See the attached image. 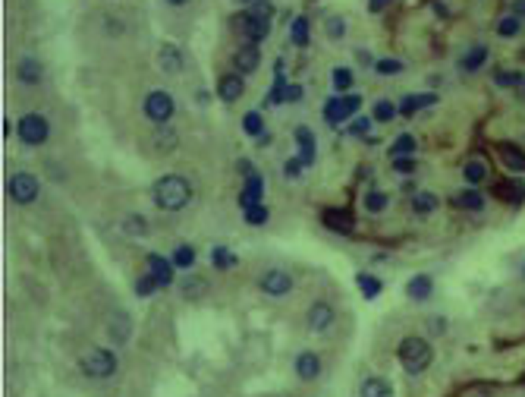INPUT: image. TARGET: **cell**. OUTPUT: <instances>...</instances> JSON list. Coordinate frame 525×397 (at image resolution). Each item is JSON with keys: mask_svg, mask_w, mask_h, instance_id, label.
I'll return each mask as SVG.
<instances>
[{"mask_svg": "<svg viewBox=\"0 0 525 397\" xmlns=\"http://www.w3.org/2000/svg\"><path fill=\"white\" fill-rule=\"evenodd\" d=\"M211 265H214L217 271H230V268H236V265H239V259H236V253H233V249L214 246V249H211Z\"/></svg>", "mask_w": 525, "mask_h": 397, "instance_id": "cell-24", "label": "cell"}, {"mask_svg": "<svg viewBox=\"0 0 525 397\" xmlns=\"http://www.w3.org/2000/svg\"><path fill=\"white\" fill-rule=\"evenodd\" d=\"M233 67H236V73H239V76L255 73V69L261 67V47H258V45H252V41H245V45L239 47L236 54H233Z\"/></svg>", "mask_w": 525, "mask_h": 397, "instance_id": "cell-10", "label": "cell"}, {"mask_svg": "<svg viewBox=\"0 0 525 397\" xmlns=\"http://www.w3.org/2000/svg\"><path fill=\"white\" fill-rule=\"evenodd\" d=\"M353 79H355V76H353V69H349V67H337V69L331 73L333 92H346L349 85H353Z\"/></svg>", "mask_w": 525, "mask_h": 397, "instance_id": "cell-34", "label": "cell"}, {"mask_svg": "<svg viewBox=\"0 0 525 397\" xmlns=\"http://www.w3.org/2000/svg\"><path fill=\"white\" fill-rule=\"evenodd\" d=\"M296 145H299V161H302L305 167L315 164V145H318V139H315V133H311L309 127H299L296 129Z\"/></svg>", "mask_w": 525, "mask_h": 397, "instance_id": "cell-17", "label": "cell"}, {"mask_svg": "<svg viewBox=\"0 0 525 397\" xmlns=\"http://www.w3.org/2000/svg\"><path fill=\"white\" fill-rule=\"evenodd\" d=\"M462 177H466L472 186H478V183H484V177H488V164H484V161H469V164L462 167Z\"/></svg>", "mask_w": 525, "mask_h": 397, "instance_id": "cell-33", "label": "cell"}, {"mask_svg": "<svg viewBox=\"0 0 525 397\" xmlns=\"http://www.w3.org/2000/svg\"><path fill=\"white\" fill-rule=\"evenodd\" d=\"M296 375L299 378H305V382H311V378H318L321 375V360H318V353H299V360H296Z\"/></svg>", "mask_w": 525, "mask_h": 397, "instance_id": "cell-19", "label": "cell"}, {"mask_svg": "<svg viewBox=\"0 0 525 397\" xmlns=\"http://www.w3.org/2000/svg\"><path fill=\"white\" fill-rule=\"evenodd\" d=\"M19 83H25V85L41 83V63L32 61V57H23L19 61Z\"/></svg>", "mask_w": 525, "mask_h": 397, "instance_id": "cell-27", "label": "cell"}, {"mask_svg": "<svg viewBox=\"0 0 525 397\" xmlns=\"http://www.w3.org/2000/svg\"><path fill=\"white\" fill-rule=\"evenodd\" d=\"M243 215H245V224L261 227V224H267V217H271V211H267L265 205H252V208H245Z\"/></svg>", "mask_w": 525, "mask_h": 397, "instance_id": "cell-38", "label": "cell"}, {"mask_svg": "<svg viewBox=\"0 0 525 397\" xmlns=\"http://www.w3.org/2000/svg\"><path fill=\"white\" fill-rule=\"evenodd\" d=\"M192 202V183L179 177V173H167L155 183V205L161 211H179Z\"/></svg>", "mask_w": 525, "mask_h": 397, "instance_id": "cell-1", "label": "cell"}, {"mask_svg": "<svg viewBox=\"0 0 525 397\" xmlns=\"http://www.w3.org/2000/svg\"><path fill=\"white\" fill-rule=\"evenodd\" d=\"M368 127H371L368 117H359V120H355V127L349 129V133H353V136H368Z\"/></svg>", "mask_w": 525, "mask_h": 397, "instance_id": "cell-49", "label": "cell"}, {"mask_svg": "<svg viewBox=\"0 0 525 397\" xmlns=\"http://www.w3.org/2000/svg\"><path fill=\"white\" fill-rule=\"evenodd\" d=\"M157 67H161L167 76L183 73V51H179L177 45H164L161 51H157Z\"/></svg>", "mask_w": 525, "mask_h": 397, "instance_id": "cell-16", "label": "cell"}, {"mask_svg": "<svg viewBox=\"0 0 525 397\" xmlns=\"http://www.w3.org/2000/svg\"><path fill=\"white\" fill-rule=\"evenodd\" d=\"M148 227H145V217L135 215V217H126V233H145Z\"/></svg>", "mask_w": 525, "mask_h": 397, "instance_id": "cell-46", "label": "cell"}, {"mask_svg": "<svg viewBox=\"0 0 525 397\" xmlns=\"http://www.w3.org/2000/svg\"><path fill=\"white\" fill-rule=\"evenodd\" d=\"M362 397H393V385L384 378H365Z\"/></svg>", "mask_w": 525, "mask_h": 397, "instance_id": "cell-29", "label": "cell"}, {"mask_svg": "<svg viewBox=\"0 0 525 397\" xmlns=\"http://www.w3.org/2000/svg\"><path fill=\"white\" fill-rule=\"evenodd\" d=\"M145 117H148L151 123H157V127H164V123L173 117V98L164 89L148 92V98H145Z\"/></svg>", "mask_w": 525, "mask_h": 397, "instance_id": "cell-7", "label": "cell"}, {"mask_svg": "<svg viewBox=\"0 0 525 397\" xmlns=\"http://www.w3.org/2000/svg\"><path fill=\"white\" fill-rule=\"evenodd\" d=\"M393 171L403 173V177L415 173V158H393Z\"/></svg>", "mask_w": 525, "mask_h": 397, "instance_id": "cell-44", "label": "cell"}, {"mask_svg": "<svg viewBox=\"0 0 525 397\" xmlns=\"http://www.w3.org/2000/svg\"><path fill=\"white\" fill-rule=\"evenodd\" d=\"M243 129L245 136H252V139H261L265 136V120H261V114L258 111H249L243 117Z\"/></svg>", "mask_w": 525, "mask_h": 397, "instance_id": "cell-31", "label": "cell"}, {"mask_svg": "<svg viewBox=\"0 0 525 397\" xmlns=\"http://www.w3.org/2000/svg\"><path fill=\"white\" fill-rule=\"evenodd\" d=\"M289 35H293V45L309 47V41H311V25H309V16H296V19H293V29H289Z\"/></svg>", "mask_w": 525, "mask_h": 397, "instance_id": "cell-25", "label": "cell"}, {"mask_svg": "<svg viewBox=\"0 0 525 397\" xmlns=\"http://www.w3.org/2000/svg\"><path fill=\"white\" fill-rule=\"evenodd\" d=\"M355 284H359L365 300H377V293L384 290V284H381L375 275H355Z\"/></svg>", "mask_w": 525, "mask_h": 397, "instance_id": "cell-28", "label": "cell"}, {"mask_svg": "<svg viewBox=\"0 0 525 397\" xmlns=\"http://www.w3.org/2000/svg\"><path fill=\"white\" fill-rule=\"evenodd\" d=\"M7 193H10V199H13L16 205H29V202H35V199H38V180L32 177V173L19 171V173H13V177H10Z\"/></svg>", "mask_w": 525, "mask_h": 397, "instance_id": "cell-8", "label": "cell"}, {"mask_svg": "<svg viewBox=\"0 0 525 397\" xmlns=\"http://www.w3.org/2000/svg\"><path fill=\"white\" fill-rule=\"evenodd\" d=\"M434 293V281H431V275H415L412 281L406 284V297L415 303H425Z\"/></svg>", "mask_w": 525, "mask_h": 397, "instance_id": "cell-18", "label": "cell"}, {"mask_svg": "<svg viewBox=\"0 0 525 397\" xmlns=\"http://www.w3.org/2000/svg\"><path fill=\"white\" fill-rule=\"evenodd\" d=\"M365 208L375 211V215H377V211H384V208H387V195L377 193V189H371V193L365 195Z\"/></svg>", "mask_w": 525, "mask_h": 397, "instance_id": "cell-41", "label": "cell"}, {"mask_svg": "<svg viewBox=\"0 0 525 397\" xmlns=\"http://www.w3.org/2000/svg\"><path fill=\"white\" fill-rule=\"evenodd\" d=\"M302 167H305V164H302V161H299V158H289L283 171H287V177H289V180H296L299 173H302Z\"/></svg>", "mask_w": 525, "mask_h": 397, "instance_id": "cell-48", "label": "cell"}, {"mask_svg": "<svg viewBox=\"0 0 525 397\" xmlns=\"http://www.w3.org/2000/svg\"><path fill=\"white\" fill-rule=\"evenodd\" d=\"M258 287L267 293V297H283V293L293 290V277H289V271H283V268H271V271L261 275Z\"/></svg>", "mask_w": 525, "mask_h": 397, "instance_id": "cell-9", "label": "cell"}, {"mask_svg": "<svg viewBox=\"0 0 525 397\" xmlns=\"http://www.w3.org/2000/svg\"><path fill=\"white\" fill-rule=\"evenodd\" d=\"M375 69H377L381 76H396V73H403L406 67H403V61H390V57H384V61L375 63Z\"/></svg>", "mask_w": 525, "mask_h": 397, "instance_id": "cell-39", "label": "cell"}, {"mask_svg": "<svg viewBox=\"0 0 525 397\" xmlns=\"http://www.w3.org/2000/svg\"><path fill=\"white\" fill-rule=\"evenodd\" d=\"M239 3H245V7H252V3H255V0H239Z\"/></svg>", "mask_w": 525, "mask_h": 397, "instance_id": "cell-54", "label": "cell"}, {"mask_svg": "<svg viewBox=\"0 0 525 397\" xmlns=\"http://www.w3.org/2000/svg\"><path fill=\"white\" fill-rule=\"evenodd\" d=\"M431 360H434V350H431V344L425 337L409 334L400 341V363L409 375H422L431 366Z\"/></svg>", "mask_w": 525, "mask_h": 397, "instance_id": "cell-2", "label": "cell"}, {"mask_svg": "<svg viewBox=\"0 0 525 397\" xmlns=\"http://www.w3.org/2000/svg\"><path fill=\"white\" fill-rule=\"evenodd\" d=\"M390 3H393V0H368V10H371V13H381V10H387Z\"/></svg>", "mask_w": 525, "mask_h": 397, "instance_id": "cell-50", "label": "cell"}, {"mask_svg": "<svg viewBox=\"0 0 525 397\" xmlns=\"http://www.w3.org/2000/svg\"><path fill=\"white\" fill-rule=\"evenodd\" d=\"M321 221H324L327 230H337V233H349L353 230V211L346 208H324V215H321Z\"/></svg>", "mask_w": 525, "mask_h": 397, "instance_id": "cell-15", "label": "cell"}, {"mask_svg": "<svg viewBox=\"0 0 525 397\" xmlns=\"http://www.w3.org/2000/svg\"><path fill=\"white\" fill-rule=\"evenodd\" d=\"M167 3H173V7H183V3H189V0H167Z\"/></svg>", "mask_w": 525, "mask_h": 397, "instance_id": "cell-53", "label": "cell"}, {"mask_svg": "<svg viewBox=\"0 0 525 397\" xmlns=\"http://www.w3.org/2000/svg\"><path fill=\"white\" fill-rule=\"evenodd\" d=\"M333 306L327 300H318V303H311L309 306V315H305V322H309L311 331H327L333 325Z\"/></svg>", "mask_w": 525, "mask_h": 397, "instance_id": "cell-11", "label": "cell"}, {"mask_svg": "<svg viewBox=\"0 0 525 397\" xmlns=\"http://www.w3.org/2000/svg\"><path fill=\"white\" fill-rule=\"evenodd\" d=\"M519 29H522V23H519V16H506V19H500V25H497V32H500L503 38L519 35Z\"/></svg>", "mask_w": 525, "mask_h": 397, "instance_id": "cell-40", "label": "cell"}, {"mask_svg": "<svg viewBox=\"0 0 525 397\" xmlns=\"http://www.w3.org/2000/svg\"><path fill=\"white\" fill-rule=\"evenodd\" d=\"M437 98L434 95H428V92H422V95H406L403 98V105H400V114L403 117H412V114H418L422 107H431Z\"/></svg>", "mask_w": 525, "mask_h": 397, "instance_id": "cell-21", "label": "cell"}, {"mask_svg": "<svg viewBox=\"0 0 525 397\" xmlns=\"http://www.w3.org/2000/svg\"><path fill=\"white\" fill-rule=\"evenodd\" d=\"M500 161L506 167H510V171H525V151L519 149V145H510V142H503L500 145Z\"/></svg>", "mask_w": 525, "mask_h": 397, "instance_id": "cell-22", "label": "cell"}, {"mask_svg": "<svg viewBox=\"0 0 525 397\" xmlns=\"http://www.w3.org/2000/svg\"><path fill=\"white\" fill-rule=\"evenodd\" d=\"M415 155V136L403 133L396 136V142L390 145V158H412Z\"/></svg>", "mask_w": 525, "mask_h": 397, "instance_id": "cell-30", "label": "cell"}, {"mask_svg": "<svg viewBox=\"0 0 525 397\" xmlns=\"http://www.w3.org/2000/svg\"><path fill=\"white\" fill-rule=\"evenodd\" d=\"M494 83L503 85V89H516V85H522V73H513V69H497L494 73Z\"/></svg>", "mask_w": 525, "mask_h": 397, "instance_id": "cell-37", "label": "cell"}, {"mask_svg": "<svg viewBox=\"0 0 525 397\" xmlns=\"http://www.w3.org/2000/svg\"><path fill=\"white\" fill-rule=\"evenodd\" d=\"M396 114H400V107L384 98V101H377V105H375V114H371V120H375V123H390L393 117H396Z\"/></svg>", "mask_w": 525, "mask_h": 397, "instance_id": "cell-32", "label": "cell"}, {"mask_svg": "<svg viewBox=\"0 0 525 397\" xmlns=\"http://www.w3.org/2000/svg\"><path fill=\"white\" fill-rule=\"evenodd\" d=\"M453 205H456V208H466V211H481L484 208V195L475 193V189H469V193H456L453 195Z\"/></svg>", "mask_w": 525, "mask_h": 397, "instance_id": "cell-26", "label": "cell"}, {"mask_svg": "<svg viewBox=\"0 0 525 397\" xmlns=\"http://www.w3.org/2000/svg\"><path fill=\"white\" fill-rule=\"evenodd\" d=\"M302 85H287V92H283V101H289V105H296V101H302Z\"/></svg>", "mask_w": 525, "mask_h": 397, "instance_id": "cell-47", "label": "cell"}, {"mask_svg": "<svg viewBox=\"0 0 525 397\" xmlns=\"http://www.w3.org/2000/svg\"><path fill=\"white\" fill-rule=\"evenodd\" d=\"M355 57H359V61H362V63H371V54H368V51H359V54H355Z\"/></svg>", "mask_w": 525, "mask_h": 397, "instance_id": "cell-52", "label": "cell"}, {"mask_svg": "<svg viewBox=\"0 0 525 397\" xmlns=\"http://www.w3.org/2000/svg\"><path fill=\"white\" fill-rule=\"evenodd\" d=\"M230 23H233V29L243 35V41H252V45H261V41L271 35V23H267V19H258V16H252L249 10L236 13Z\"/></svg>", "mask_w": 525, "mask_h": 397, "instance_id": "cell-4", "label": "cell"}, {"mask_svg": "<svg viewBox=\"0 0 525 397\" xmlns=\"http://www.w3.org/2000/svg\"><path fill=\"white\" fill-rule=\"evenodd\" d=\"M173 265H177V268H192L195 265V249L189 246V243L177 246V253H173Z\"/></svg>", "mask_w": 525, "mask_h": 397, "instance_id": "cell-35", "label": "cell"}, {"mask_svg": "<svg viewBox=\"0 0 525 397\" xmlns=\"http://www.w3.org/2000/svg\"><path fill=\"white\" fill-rule=\"evenodd\" d=\"M362 107V95H340V98H331L324 105V120L331 123V127H340V123H346L349 117H353L355 111Z\"/></svg>", "mask_w": 525, "mask_h": 397, "instance_id": "cell-5", "label": "cell"}, {"mask_svg": "<svg viewBox=\"0 0 525 397\" xmlns=\"http://www.w3.org/2000/svg\"><path fill=\"white\" fill-rule=\"evenodd\" d=\"M157 287H161V284H157V281H155L151 275H142L139 281H135V293H139V297H151V293H155Z\"/></svg>", "mask_w": 525, "mask_h": 397, "instance_id": "cell-42", "label": "cell"}, {"mask_svg": "<svg viewBox=\"0 0 525 397\" xmlns=\"http://www.w3.org/2000/svg\"><path fill=\"white\" fill-rule=\"evenodd\" d=\"M82 372L89 378H111L117 372V353L107 350V347H91L85 356H82Z\"/></svg>", "mask_w": 525, "mask_h": 397, "instance_id": "cell-3", "label": "cell"}, {"mask_svg": "<svg viewBox=\"0 0 525 397\" xmlns=\"http://www.w3.org/2000/svg\"><path fill=\"white\" fill-rule=\"evenodd\" d=\"M283 92H287V69H283V61L274 63V85L267 92V105H280Z\"/></svg>", "mask_w": 525, "mask_h": 397, "instance_id": "cell-23", "label": "cell"}, {"mask_svg": "<svg viewBox=\"0 0 525 397\" xmlns=\"http://www.w3.org/2000/svg\"><path fill=\"white\" fill-rule=\"evenodd\" d=\"M513 10H516V16H525V0H513Z\"/></svg>", "mask_w": 525, "mask_h": 397, "instance_id": "cell-51", "label": "cell"}, {"mask_svg": "<svg viewBox=\"0 0 525 397\" xmlns=\"http://www.w3.org/2000/svg\"><path fill=\"white\" fill-rule=\"evenodd\" d=\"M249 13L252 16H258V19H267L271 23V16H274V7H271V0H255L249 7Z\"/></svg>", "mask_w": 525, "mask_h": 397, "instance_id": "cell-43", "label": "cell"}, {"mask_svg": "<svg viewBox=\"0 0 525 397\" xmlns=\"http://www.w3.org/2000/svg\"><path fill=\"white\" fill-rule=\"evenodd\" d=\"M243 95H245V79L239 73H227L221 83H217V98H221V101H227V105L239 101Z\"/></svg>", "mask_w": 525, "mask_h": 397, "instance_id": "cell-13", "label": "cell"}, {"mask_svg": "<svg viewBox=\"0 0 525 397\" xmlns=\"http://www.w3.org/2000/svg\"><path fill=\"white\" fill-rule=\"evenodd\" d=\"M145 268H148V275L155 277L161 287H170V284H173V268H177V265L167 262L164 255H157V253L145 255Z\"/></svg>", "mask_w": 525, "mask_h": 397, "instance_id": "cell-12", "label": "cell"}, {"mask_svg": "<svg viewBox=\"0 0 525 397\" xmlns=\"http://www.w3.org/2000/svg\"><path fill=\"white\" fill-rule=\"evenodd\" d=\"M412 208L418 211V215H431V211L437 208V195L434 193H418L412 199Z\"/></svg>", "mask_w": 525, "mask_h": 397, "instance_id": "cell-36", "label": "cell"}, {"mask_svg": "<svg viewBox=\"0 0 525 397\" xmlns=\"http://www.w3.org/2000/svg\"><path fill=\"white\" fill-rule=\"evenodd\" d=\"M261 195H265V177L255 171L252 177H245V186H243V193H239V205H243V211L252 208V205H261Z\"/></svg>", "mask_w": 525, "mask_h": 397, "instance_id": "cell-14", "label": "cell"}, {"mask_svg": "<svg viewBox=\"0 0 525 397\" xmlns=\"http://www.w3.org/2000/svg\"><path fill=\"white\" fill-rule=\"evenodd\" d=\"M343 32H346V23H343L340 16H331L327 19V38H343Z\"/></svg>", "mask_w": 525, "mask_h": 397, "instance_id": "cell-45", "label": "cell"}, {"mask_svg": "<svg viewBox=\"0 0 525 397\" xmlns=\"http://www.w3.org/2000/svg\"><path fill=\"white\" fill-rule=\"evenodd\" d=\"M16 133H19V139L25 145H45L47 136H51V127H47V120L41 114H25L23 120L16 123Z\"/></svg>", "mask_w": 525, "mask_h": 397, "instance_id": "cell-6", "label": "cell"}, {"mask_svg": "<svg viewBox=\"0 0 525 397\" xmlns=\"http://www.w3.org/2000/svg\"><path fill=\"white\" fill-rule=\"evenodd\" d=\"M484 61H488V47L484 45H472L462 57H459V69L462 73H475V69L484 67Z\"/></svg>", "mask_w": 525, "mask_h": 397, "instance_id": "cell-20", "label": "cell"}]
</instances>
